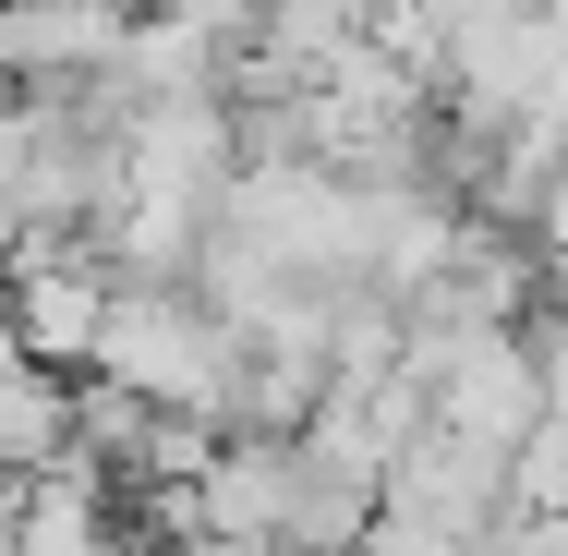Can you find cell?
<instances>
[{"label":"cell","instance_id":"obj_1","mask_svg":"<svg viewBox=\"0 0 568 556\" xmlns=\"http://www.w3.org/2000/svg\"><path fill=\"white\" fill-rule=\"evenodd\" d=\"M121 24L110 0H0V98H37V85H61V73H85V61H110Z\"/></svg>","mask_w":568,"mask_h":556},{"label":"cell","instance_id":"obj_2","mask_svg":"<svg viewBox=\"0 0 568 556\" xmlns=\"http://www.w3.org/2000/svg\"><path fill=\"white\" fill-rule=\"evenodd\" d=\"M73 459V375H49V363H0V472L12 484H37V472H61Z\"/></svg>","mask_w":568,"mask_h":556},{"label":"cell","instance_id":"obj_3","mask_svg":"<svg viewBox=\"0 0 568 556\" xmlns=\"http://www.w3.org/2000/svg\"><path fill=\"white\" fill-rule=\"evenodd\" d=\"M12 496H24V484H12V472H0V520H12Z\"/></svg>","mask_w":568,"mask_h":556},{"label":"cell","instance_id":"obj_4","mask_svg":"<svg viewBox=\"0 0 568 556\" xmlns=\"http://www.w3.org/2000/svg\"><path fill=\"white\" fill-rule=\"evenodd\" d=\"M110 12H158V0H110Z\"/></svg>","mask_w":568,"mask_h":556}]
</instances>
